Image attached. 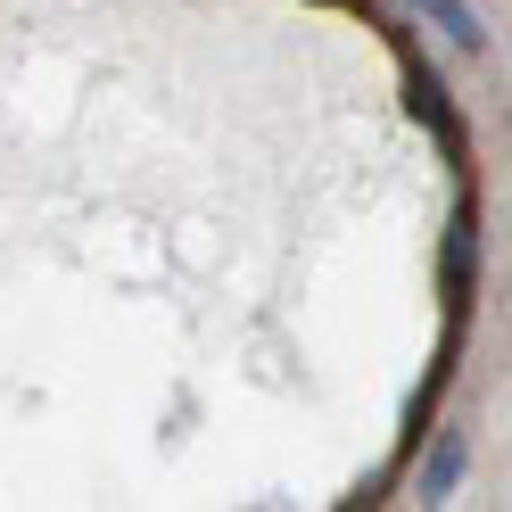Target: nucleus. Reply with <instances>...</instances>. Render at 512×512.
I'll use <instances>...</instances> for the list:
<instances>
[{
	"label": "nucleus",
	"mask_w": 512,
	"mask_h": 512,
	"mask_svg": "<svg viewBox=\"0 0 512 512\" xmlns=\"http://www.w3.org/2000/svg\"><path fill=\"white\" fill-rule=\"evenodd\" d=\"M471 290H479V207L463 199L455 223H446V314H471Z\"/></svg>",
	"instance_id": "f257e3e1"
},
{
	"label": "nucleus",
	"mask_w": 512,
	"mask_h": 512,
	"mask_svg": "<svg viewBox=\"0 0 512 512\" xmlns=\"http://www.w3.org/2000/svg\"><path fill=\"white\" fill-rule=\"evenodd\" d=\"M405 100H413V116H422L430 133H438V149L463 166V157H471V141H463V124H455V100H446V83L422 67V58H405Z\"/></svg>",
	"instance_id": "f03ea898"
},
{
	"label": "nucleus",
	"mask_w": 512,
	"mask_h": 512,
	"mask_svg": "<svg viewBox=\"0 0 512 512\" xmlns=\"http://www.w3.org/2000/svg\"><path fill=\"white\" fill-rule=\"evenodd\" d=\"M405 9H422V17L438 25V34L455 42V50H488V25H479V17L463 9V0H405Z\"/></svg>",
	"instance_id": "7ed1b4c3"
},
{
	"label": "nucleus",
	"mask_w": 512,
	"mask_h": 512,
	"mask_svg": "<svg viewBox=\"0 0 512 512\" xmlns=\"http://www.w3.org/2000/svg\"><path fill=\"white\" fill-rule=\"evenodd\" d=\"M455 471H463V446L446 438V446H438V463L422 471V488H430V496H438V488H455Z\"/></svg>",
	"instance_id": "20e7f679"
}]
</instances>
